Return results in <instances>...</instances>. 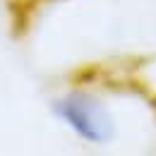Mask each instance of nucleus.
I'll return each instance as SVG.
<instances>
[{"mask_svg":"<svg viewBox=\"0 0 156 156\" xmlns=\"http://www.w3.org/2000/svg\"><path fill=\"white\" fill-rule=\"evenodd\" d=\"M51 113L84 144L103 147L115 137V118L101 98L82 87H72L51 101Z\"/></svg>","mask_w":156,"mask_h":156,"instance_id":"f257e3e1","label":"nucleus"}]
</instances>
